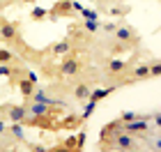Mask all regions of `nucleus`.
<instances>
[{"instance_id": "22", "label": "nucleus", "mask_w": 161, "mask_h": 152, "mask_svg": "<svg viewBox=\"0 0 161 152\" xmlns=\"http://www.w3.org/2000/svg\"><path fill=\"white\" fill-rule=\"evenodd\" d=\"M80 16L87 21H99V9H90V7H83L80 9Z\"/></svg>"}, {"instance_id": "18", "label": "nucleus", "mask_w": 161, "mask_h": 152, "mask_svg": "<svg viewBox=\"0 0 161 152\" xmlns=\"http://www.w3.org/2000/svg\"><path fill=\"white\" fill-rule=\"evenodd\" d=\"M94 111H97V101H92V99H85L83 101V113H80V120H90L92 115H94Z\"/></svg>"}, {"instance_id": "13", "label": "nucleus", "mask_w": 161, "mask_h": 152, "mask_svg": "<svg viewBox=\"0 0 161 152\" xmlns=\"http://www.w3.org/2000/svg\"><path fill=\"white\" fill-rule=\"evenodd\" d=\"M118 88H120L118 83H113V85H104V88H92V90H90V97H87V99H92V101H97V104H99L101 99H106L108 95H113V92L118 90Z\"/></svg>"}, {"instance_id": "29", "label": "nucleus", "mask_w": 161, "mask_h": 152, "mask_svg": "<svg viewBox=\"0 0 161 152\" xmlns=\"http://www.w3.org/2000/svg\"><path fill=\"white\" fill-rule=\"evenodd\" d=\"M5 134H7V120L0 118V136H5Z\"/></svg>"}, {"instance_id": "21", "label": "nucleus", "mask_w": 161, "mask_h": 152, "mask_svg": "<svg viewBox=\"0 0 161 152\" xmlns=\"http://www.w3.org/2000/svg\"><path fill=\"white\" fill-rule=\"evenodd\" d=\"M3 62H19L12 48H0V65Z\"/></svg>"}, {"instance_id": "12", "label": "nucleus", "mask_w": 161, "mask_h": 152, "mask_svg": "<svg viewBox=\"0 0 161 152\" xmlns=\"http://www.w3.org/2000/svg\"><path fill=\"white\" fill-rule=\"evenodd\" d=\"M28 118V106L25 104H9L7 106V120L9 122H23Z\"/></svg>"}, {"instance_id": "14", "label": "nucleus", "mask_w": 161, "mask_h": 152, "mask_svg": "<svg viewBox=\"0 0 161 152\" xmlns=\"http://www.w3.org/2000/svg\"><path fill=\"white\" fill-rule=\"evenodd\" d=\"M80 125H83V120H80V115H76V113H69V115H64L62 120H58V127L69 129V132H76Z\"/></svg>"}, {"instance_id": "1", "label": "nucleus", "mask_w": 161, "mask_h": 152, "mask_svg": "<svg viewBox=\"0 0 161 152\" xmlns=\"http://www.w3.org/2000/svg\"><path fill=\"white\" fill-rule=\"evenodd\" d=\"M0 42L28 51L25 42L21 39V25H19V21H7L3 14H0Z\"/></svg>"}, {"instance_id": "20", "label": "nucleus", "mask_w": 161, "mask_h": 152, "mask_svg": "<svg viewBox=\"0 0 161 152\" xmlns=\"http://www.w3.org/2000/svg\"><path fill=\"white\" fill-rule=\"evenodd\" d=\"M46 16H48V9H46V7H32L30 19L35 21V23H42V21H46Z\"/></svg>"}, {"instance_id": "6", "label": "nucleus", "mask_w": 161, "mask_h": 152, "mask_svg": "<svg viewBox=\"0 0 161 152\" xmlns=\"http://www.w3.org/2000/svg\"><path fill=\"white\" fill-rule=\"evenodd\" d=\"M129 65L131 62H124L120 58H111V60H106V65H104V76L106 78H120L124 71L129 69Z\"/></svg>"}, {"instance_id": "7", "label": "nucleus", "mask_w": 161, "mask_h": 152, "mask_svg": "<svg viewBox=\"0 0 161 152\" xmlns=\"http://www.w3.org/2000/svg\"><path fill=\"white\" fill-rule=\"evenodd\" d=\"M74 14V9H71V0H58V3H53V7L48 9V21H60L62 16H71Z\"/></svg>"}, {"instance_id": "24", "label": "nucleus", "mask_w": 161, "mask_h": 152, "mask_svg": "<svg viewBox=\"0 0 161 152\" xmlns=\"http://www.w3.org/2000/svg\"><path fill=\"white\" fill-rule=\"evenodd\" d=\"M78 129H80V127H78ZM85 141H87V132H85V129H80V132L76 134V148L83 150V148H85Z\"/></svg>"}, {"instance_id": "10", "label": "nucleus", "mask_w": 161, "mask_h": 152, "mask_svg": "<svg viewBox=\"0 0 161 152\" xmlns=\"http://www.w3.org/2000/svg\"><path fill=\"white\" fill-rule=\"evenodd\" d=\"M71 48H74L71 39L64 37V39H60V42H55V44H51L46 51H44V53H48V55H53V58H62V55H67Z\"/></svg>"}, {"instance_id": "15", "label": "nucleus", "mask_w": 161, "mask_h": 152, "mask_svg": "<svg viewBox=\"0 0 161 152\" xmlns=\"http://www.w3.org/2000/svg\"><path fill=\"white\" fill-rule=\"evenodd\" d=\"M14 83H16V88H19V92H21V97H23V99H30L32 97V90H35V83L32 81H28L25 76H19Z\"/></svg>"}, {"instance_id": "9", "label": "nucleus", "mask_w": 161, "mask_h": 152, "mask_svg": "<svg viewBox=\"0 0 161 152\" xmlns=\"http://www.w3.org/2000/svg\"><path fill=\"white\" fill-rule=\"evenodd\" d=\"M90 90H92L90 81H76V83H71V88H69L71 99L78 101V104H83V101H85L87 97H90Z\"/></svg>"}, {"instance_id": "8", "label": "nucleus", "mask_w": 161, "mask_h": 152, "mask_svg": "<svg viewBox=\"0 0 161 152\" xmlns=\"http://www.w3.org/2000/svg\"><path fill=\"white\" fill-rule=\"evenodd\" d=\"M138 148V138L136 136H131L127 132H120L118 136L113 138V150H122V152H131Z\"/></svg>"}, {"instance_id": "27", "label": "nucleus", "mask_w": 161, "mask_h": 152, "mask_svg": "<svg viewBox=\"0 0 161 152\" xmlns=\"http://www.w3.org/2000/svg\"><path fill=\"white\" fill-rule=\"evenodd\" d=\"M115 28H118V23H101V30H104L106 35H108V32L113 35V32H115Z\"/></svg>"}, {"instance_id": "3", "label": "nucleus", "mask_w": 161, "mask_h": 152, "mask_svg": "<svg viewBox=\"0 0 161 152\" xmlns=\"http://www.w3.org/2000/svg\"><path fill=\"white\" fill-rule=\"evenodd\" d=\"M122 132V120H111V122H106L104 127H101V132H99V150L101 152H106V150H113V138Z\"/></svg>"}, {"instance_id": "17", "label": "nucleus", "mask_w": 161, "mask_h": 152, "mask_svg": "<svg viewBox=\"0 0 161 152\" xmlns=\"http://www.w3.org/2000/svg\"><path fill=\"white\" fill-rule=\"evenodd\" d=\"M55 152H78V148H76V136H74V132H71L67 138H62L60 141V145L58 148H53Z\"/></svg>"}, {"instance_id": "23", "label": "nucleus", "mask_w": 161, "mask_h": 152, "mask_svg": "<svg viewBox=\"0 0 161 152\" xmlns=\"http://www.w3.org/2000/svg\"><path fill=\"white\" fill-rule=\"evenodd\" d=\"M150 113H134V111H124L122 115H120V120L122 122H131V120H136V118H147Z\"/></svg>"}, {"instance_id": "19", "label": "nucleus", "mask_w": 161, "mask_h": 152, "mask_svg": "<svg viewBox=\"0 0 161 152\" xmlns=\"http://www.w3.org/2000/svg\"><path fill=\"white\" fill-rule=\"evenodd\" d=\"M80 28H83L87 35H97L101 30V21H87V19H83V21H80Z\"/></svg>"}, {"instance_id": "4", "label": "nucleus", "mask_w": 161, "mask_h": 152, "mask_svg": "<svg viewBox=\"0 0 161 152\" xmlns=\"http://www.w3.org/2000/svg\"><path fill=\"white\" fill-rule=\"evenodd\" d=\"M113 39L122 42L127 48H136L141 44V37H138L136 28L129 25V23H118V28H115V32H113Z\"/></svg>"}, {"instance_id": "11", "label": "nucleus", "mask_w": 161, "mask_h": 152, "mask_svg": "<svg viewBox=\"0 0 161 152\" xmlns=\"http://www.w3.org/2000/svg\"><path fill=\"white\" fill-rule=\"evenodd\" d=\"M7 136H9L14 143H28L23 122H9V125H7Z\"/></svg>"}, {"instance_id": "16", "label": "nucleus", "mask_w": 161, "mask_h": 152, "mask_svg": "<svg viewBox=\"0 0 161 152\" xmlns=\"http://www.w3.org/2000/svg\"><path fill=\"white\" fill-rule=\"evenodd\" d=\"M106 12L111 14V16H127V14L131 12V7H129L127 3H120V0H113V3L106 7Z\"/></svg>"}, {"instance_id": "2", "label": "nucleus", "mask_w": 161, "mask_h": 152, "mask_svg": "<svg viewBox=\"0 0 161 152\" xmlns=\"http://www.w3.org/2000/svg\"><path fill=\"white\" fill-rule=\"evenodd\" d=\"M80 69H83V65H80V60H78V48L74 46L67 55H62L60 65H58V71H60V76L76 78L80 74Z\"/></svg>"}, {"instance_id": "25", "label": "nucleus", "mask_w": 161, "mask_h": 152, "mask_svg": "<svg viewBox=\"0 0 161 152\" xmlns=\"http://www.w3.org/2000/svg\"><path fill=\"white\" fill-rule=\"evenodd\" d=\"M150 74H152V78H159L161 76V65H159V60H152L150 62Z\"/></svg>"}, {"instance_id": "31", "label": "nucleus", "mask_w": 161, "mask_h": 152, "mask_svg": "<svg viewBox=\"0 0 161 152\" xmlns=\"http://www.w3.org/2000/svg\"><path fill=\"white\" fill-rule=\"evenodd\" d=\"M87 3H92V5H94V3H97V0H87Z\"/></svg>"}, {"instance_id": "5", "label": "nucleus", "mask_w": 161, "mask_h": 152, "mask_svg": "<svg viewBox=\"0 0 161 152\" xmlns=\"http://www.w3.org/2000/svg\"><path fill=\"white\" fill-rule=\"evenodd\" d=\"M150 129H152L150 118H136V120H131V122H122V132L136 136V138H141V136L147 134Z\"/></svg>"}, {"instance_id": "28", "label": "nucleus", "mask_w": 161, "mask_h": 152, "mask_svg": "<svg viewBox=\"0 0 161 152\" xmlns=\"http://www.w3.org/2000/svg\"><path fill=\"white\" fill-rule=\"evenodd\" d=\"M23 76L28 78V81H32L35 85H37V81H39V76H37V74H35V71H28V69H25V74H23Z\"/></svg>"}, {"instance_id": "30", "label": "nucleus", "mask_w": 161, "mask_h": 152, "mask_svg": "<svg viewBox=\"0 0 161 152\" xmlns=\"http://www.w3.org/2000/svg\"><path fill=\"white\" fill-rule=\"evenodd\" d=\"M71 9H74L76 14H80V9H83V5H80V3H76V0H71Z\"/></svg>"}, {"instance_id": "26", "label": "nucleus", "mask_w": 161, "mask_h": 152, "mask_svg": "<svg viewBox=\"0 0 161 152\" xmlns=\"http://www.w3.org/2000/svg\"><path fill=\"white\" fill-rule=\"evenodd\" d=\"M28 150H32V152H51V148H46L44 143H25Z\"/></svg>"}]
</instances>
